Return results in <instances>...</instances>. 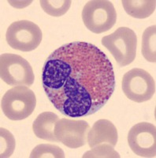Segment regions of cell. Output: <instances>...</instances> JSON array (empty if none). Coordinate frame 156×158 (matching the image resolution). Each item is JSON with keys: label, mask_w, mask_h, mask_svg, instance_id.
Masks as SVG:
<instances>
[{"label": "cell", "mask_w": 156, "mask_h": 158, "mask_svg": "<svg viewBox=\"0 0 156 158\" xmlns=\"http://www.w3.org/2000/svg\"><path fill=\"white\" fill-rule=\"evenodd\" d=\"M42 85L54 108L73 118L93 115L115 89L113 65L92 44H66L49 56L42 69Z\"/></svg>", "instance_id": "cell-1"}, {"label": "cell", "mask_w": 156, "mask_h": 158, "mask_svg": "<svg viewBox=\"0 0 156 158\" xmlns=\"http://www.w3.org/2000/svg\"><path fill=\"white\" fill-rule=\"evenodd\" d=\"M36 105L34 92L19 85L8 90L1 101L4 115L11 120H22L32 115Z\"/></svg>", "instance_id": "cell-2"}, {"label": "cell", "mask_w": 156, "mask_h": 158, "mask_svg": "<svg viewBox=\"0 0 156 158\" xmlns=\"http://www.w3.org/2000/svg\"><path fill=\"white\" fill-rule=\"evenodd\" d=\"M102 44L111 53L120 67L129 65L136 58L137 36L129 28L120 27L102 37Z\"/></svg>", "instance_id": "cell-3"}, {"label": "cell", "mask_w": 156, "mask_h": 158, "mask_svg": "<svg viewBox=\"0 0 156 158\" xmlns=\"http://www.w3.org/2000/svg\"><path fill=\"white\" fill-rule=\"evenodd\" d=\"M82 20L87 29L99 34L110 30L115 25L117 13L110 1L92 0L83 8Z\"/></svg>", "instance_id": "cell-4"}, {"label": "cell", "mask_w": 156, "mask_h": 158, "mask_svg": "<svg viewBox=\"0 0 156 158\" xmlns=\"http://www.w3.org/2000/svg\"><path fill=\"white\" fill-rule=\"evenodd\" d=\"M0 75L2 81L11 86H31L35 79L29 62L18 55L10 53L1 55Z\"/></svg>", "instance_id": "cell-5"}, {"label": "cell", "mask_w": 156, "mask_h": 158, "mask_svg": "<svg viewBox=\"0 0 156 158\" xmlns=\"http://www.w3.org/2000/svg\"><path fill=\"white\" fill-rule=\"evenodd\" d=\"M125 95L131 101L142 103L149 101L155 94V81L148 72L134 68L125 74L122 82Z\"/></svg>", "instance_id": "cell-6"}, {"label": "cell", "mask_w": 156, "mask_h": 158, "mask_svg": "<svg viewBox=\"0 0 156 158\" xmlns=\"http://www.w3.org/2000/svg\"><path fill=\"white\" fill-rule=\"evenodd\" d=\"M6 39L12 48L31 52L41 43L42 31L34 22L22 20L10 25L6 33Z\"/></svg>", "instance_id": "cell-7"}, {"label": "cell", "mask_w": 156, "mask_h": 158, "mask_svg": "<svg viewBox=\"0 0 156 158\" xmlns=\"http://www.w3.org/2000/svg\"><path fill=\"white\" fill-rule=\"evenodd\" d=\"M128 142L135 154L141 157H155V126L146 122L136 124L129 131Z\"/></svg>", "instance_id": "cell-8"}, {"label": "cell", "mask_w": 156, "mask_h": 158, "mask_svg": "<svg viewBox=\"0 0 156 158\" xmlns=\"http://www.w3.org/2000/svg\"><path fill=\"white\" fill-rule=\"evenodd\" d=\"M89 124L84 120L62 118L54 127V135L58 142L71 149L82 147L87 143Z\"/></svg>", "instance_id": "cell-9"}, {"label": "cell", "mask_w": 156, "mask_h": 158, "mask_svg": "<svg viewBox=\"0 0 156 158\" xmlns=\"http://www.w3.org/2000/svg\"><path fill=\"white\" fill-rule=\"evenodd\" d=\"M118 139L116 127L107 119L96 121L89 130L87 142L90 148H93L101 144H108L112 147L117 145Z\"/></svg>", "instance_id": "cell-10"}, {"label": "cell", "mask_w": 156, "mask_h": 158, "mask_svg": "<svg viewBox=\"0 0 156 158\" xmlns=\"http://www.w3.org/2000/svg\"><path fill=\"white\" fill-rule=\"evenodd\" d=\"M58 117L50 111H44L40 114L32 123V130L37 138L49 142H58L54 135V127Z\"/></svg>", "instance_id": "cell-11"}, {"label": "cell", "mask_w": 156, "mask_h": 158, "mask_svg": "<svg viewBox=\"0 0 156 158\" xmlns=\"http://www.w3.org/2000/svg\"><path fill=\"white\" fill-rule=\"evenodd\" d=\"M122 3L129 16L139 19L148 18L155 10V0H123Z\"/></svg>", "instance_id": "cell-12"}, {"label": "cell", "mask_w": 156, "mask_h": 158, "mask_svg": "<svg viewBox=\"0 0 156 158\" xmlns=\"http://www.w3.org/2000/svg\"><path fill=\"white\" fill-rule=\"evenodd\" d=\"M156 26L151 25L144 30L142 36V54L151 63L156 62Z\"/></svg>", "instance_id": "cell-13"}, {"label": "cell", "mask_w": 156, "mask_h": 158, "mask_svg": "<svg viewBox=\"0 0 156 158\" xmlns=\"http://www.w3.org/2000/svg\"><path fill=\"white\" fill-rule=\"evenodd\" d=\"M71 2L70 0H41L40 3L42 9L47 15L61 17L69 10Z\"/></svg>", "instance_id": "cell-14"}, {"label": "cell", "mask_w": 156, "mask_h": 158, "mask_svg": "<svg viewBox=\"0 0 156 158\" xmlns=\"http://www.w3.org/2000/svg\"><path fill=\"white\" fill-rule=\"evenodd\" d=\"M30 158H64L65 154L62 149L55 145L40 144L36 146L31 152Z\"/></svg>", "instance_id": "cell-15"}, {"label": "cell", "mask_w": 156, "mask_h": 158, "mask_svg": "<svg viewBox=\"0 0 156 158\" xmlns=\"http://www.w3.org/2000/svg\"><path fill=\"white\" fill-rule=\"evenodd\" d=\"M0 132H1V136H0V138H1V140H0V142H1L0 157H10L14 151L15 139L12 134L7 130L2 127L0 129Z\"/></svg>", "instance_id": "cell-16"}, {"label": "cell", "mask_w": 156, "mask_h": 158, "mask_svg": "<svg viewBox=\"0 0 156 158\" xmlns=\"http://www.w3.org/2000/svg\"><path fill=\"white\" fill-rule=\"evenodd\" d=\"M84 158L88 157H120L118 152L114 149V147L108 144H101L92 148V150L88 151L83 155Z\"/></svg>", "instance_id": "cell-17"}]
</instances>
